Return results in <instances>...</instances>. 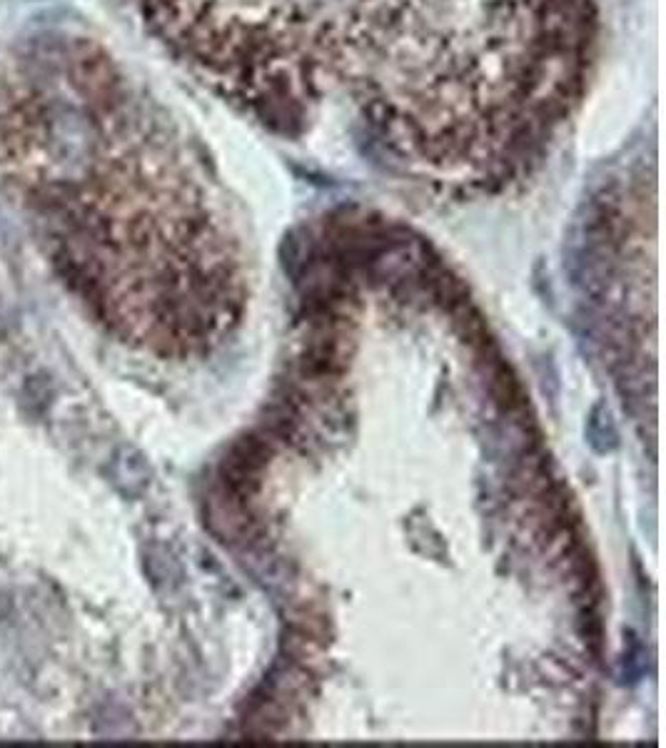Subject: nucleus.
I'll list each match as a JSON object with an SVG mask.
<instances>
[{
    "label": "nucleus",
    "mask_w": 666,
    "mask_h": 748,
    "mask_svg": "<svg viewBox=\"0 0 666 748\" xmlns=\"http://www.w3.org/2000/svg\"><path fill=\"white\" fill-rule=\"evenodd\" d=\"M230 108L302 140L330 118L442 190L532 175L582 110L602 0H123Z\"/></svg>",
    "instance_id": "obj_1"
},
{
    "label": "nucleus",
    "mask_w": 666,
    "mask_h": 748,
    "mask_svg": "<svg viewBox=\"0 0 666 748\" xmlns=\"http://www.w3.org/2000/svg\"><path fill=\"white\" fill-rule=\"evenodd\" d=\"M23 397L28 407H33L35 412L43 414L48 409L50 399H53V387H50L48 377L45 374H33V377L25 379Z\"/></svg>",
    "instance_id": "obj_2"
}]
</instances>
